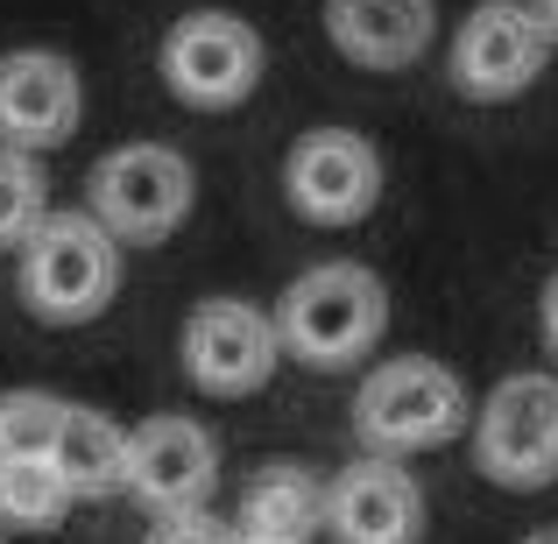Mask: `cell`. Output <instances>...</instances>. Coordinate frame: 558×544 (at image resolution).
<instances>
[{
    "mask_svg": "<svg viewBox=\"0 0 558 544\" xmlns=\"http://www.w3.org/2000/svg\"><path fill=\"white\" fill-rule=\"evenodd\" d=\"M474 460L495 488H545L558 474V382L551 375H509L481 403Z\"/></svg>",
    "mask_w": 558,
    "mask_h": 544,
    "instance_id": "4",
    "label": "cell"
},
{
    "mask_svg": "<svg viewBox=\"0 0 558 544\" xmlns=\"http://www.w3.org/2000/svg\"><path fill=\"white\" fill-rule=\"evenodd\" d=\"M537 22H545V36L558 43V0H537Z\"/></svg>",
    "mask_w": 558,
    "mask_h": 544,
    "instance_id": "21",
    "label": "cell"
},
{
    "mask_svg": "<svg viewBox=\"0 0 558 544\" xmlns=\"http://www.w3.org/2000/svg\"><path fill=\"white\" fill-rule=\"evenodd\" d=\"M64 509H71V488H64L50 452H14V460H0V523L50 531Z\"/></svg>",
    "mask_w": 558,
    "mask_h": 544,
    "instance_id": "16",
    "label": "cell"
},
{
    "mask_svg": "<svg viewBox=\"0 0 558 544\" xmlns=\"http://www.w3.org/2000/svg\"><path fill=\"white\" fill-rule=\"evenodd\" d=\"M163 78L184 107H241L247 93L262 85V36L241 22V14H184L178 28L163 36Z\"/></svg>",
    "mask_w": 558,
    "mask_h": 544,
    "instance_id": "6",
    "label": "cell"
},
{
    "mask_svg": "<svg viewBox=\"0 0 558 544\" xmlns=\"http://www.w3.org/2000/svg\"><path fill=\"white\" fill-rule=\"evenodd\" d=\"M537 326H545V347L558 354V276L545 283V304H537Z\"/></svg>",
    "mask_w": 558,
    "mask_h": 544,
    "instance_id": "20",
    "label": "cell"
},
{
    "mask_svg": "<svg viewBox=\"0 0 558 544\" xmlns=\"http://www.w3.org/2000/svg\"><path fill=\"white\" fill-rule=\"evenodd\" d=\"M149 544H227V531H219L213 517H198V509H184V517H163V523H156Z\"/></svg>",
    "mask_w": 558,
    "mask_h": 544,
    "instance_id": "19",
    "label": "cell"
},
{
    "mask_svg": "<svg viewBox=\"0 0 558 544\" xmlns=\"http://www.w3.org/2000/svg\"><path fill=\"white\" fill-rule=\"evenodd\" d=\"M227 544H276V537H255V531H233Z\"/></svg>",
    "mask_w": 558,
    "mask_h": 544,
    "instance_id": "22",
    "label": "cell"
},
{
    "mask_svg": "<svg viewBox=\"0 0 558 544\" xmlns=\"http://www.w3.org/2000/svg\"><path fill=\"white\" fill-rule=\"evenodd\" d=\"M283 191L312 227H354L381 198V156L361 135H347V128H318V135H304L290 149Z\"/></svg>",
    "mask_w": 558,
    "mask_h": 544,
    "instance_id": "9",
    "label": "cell"
},
{
    "mask_svg": "<svg viewBox=\"0 0 558 544\" xmlns=\"http://www.w3.org/2000/svg\"><path fill=\"white\" fill-rule=\"evenodd\" d=\"M326 36L368 71H403L432 50V0H326Z\"/></svg>",
    "mask_w": 558,
    "mask_h": 544,
    "instance_id": "13",
    "label": "cell"
},
{
    "mask_svg": "<svg viewBox=\"0 0 558 544\" xmlns=\"http://www.w3.org/2000/svg\"><path fill=\"white\" fill-rule=\"evenodd\" d=\"M57 474H64L71 503H99L128 481V432L107 418V410H85L64 403V424H57V446H50Z\"/></svg>",
    "mask_w": 558,
    "mask_h": 544,
    "instance_id": "14",
    "label": "cell"
},
{
    "mask_svg": "<svg viewBox=\"0 0 558 544\" xmlns=\"http://www.w3.org/2000/svg\"><path fill=\"white\" fill-rule=\"evenodd\" d=\"M121 290V241L99 213H43L22 233V298L43 326H85Z\"/></svg>",
    "mask_w": 558,
    "mask_h": 544,
    "instance_id": "1",
    "label": "cell"
},
{
    "mask_svg": "<svg viewBox=\"0 0 558 544\" xmlns=\"http://www.w3.org/2000/svg\"><path fill=\"white\" fill-rule=\"evenodd\" d=\"M326 531L340 544H417L424 531V495L417 481L396 467V452L340 467L326 488Z\"/></svg>",
    "mask_w": 558,
    "mask_h": 544,
    "instance_id": "11",
    "label": "cell"
},
{
    "mask_svg": "<svg viewBox=\"0 0 558 544\" xmlns=\"http://www.w3.org/2000/svg\"><path fill=\"white\" fill-rule=\"evenodd\" d=\"M466 424V389L438 361H381L354 396V432L368 452H424Z\"/></svg>",
    "mask_w": 558,
    "mask_h": 544,
    "instance_id": "3",
    "label": "cell"
},
{
    "mask_svg": "<svg viewBox=\"0 0 558 544\" xmlns=\"http://www.w3.org/2000/svg\"><path fill=\"white\" fill-rule=\"evenodd\" d=\"M517 544H558V531H531V537H517Z\"/></svg>",
    "mask_w": 558,
    "mask_h": 544,
    "instance_id": "23",
    "label": "cell"
},
{
    "mask_svg": "<svg viewBox=\"0 0 558 544\" xmlns=\"http://www.w3.org/2000/svg\"><path fill=\"white\" fill-rule=\"evenodd\" d=\"M36 219H43V170H36V149H14V142H0V247L22 241Z\"/></svg>",
    "mask_w": 558,
    "mask_h": 544,
    "instance_id": "18",
    "label": "cell"
},
{
    "mask_svg": "<svg viewBox=\"0 0 558 544\" xmlns=\"http://www.w3.org/2000/svg\"><path fill=\"white\" fill-rule=\"evenodd\" d=\"M389 326V298H381V276L361 262H318L276 304V340L312 367H347L361 361Z\"/></svg>",
    "mask_w": 558,
    "mask_h": 544,
    "instance_id": "2",
    "label": "cell"
},
{
    "mask_svg": "<svg viewBox=\"0 0 558 544\" xmlns=\"http://www.w3.org/2000/svg\"><path fill=\"white\" fill-rule=\"evenodd\" d=\"M85 113L78 93V64L57 50H14L0 57V142L14 149H57L71 142Z\"/></svg>",
    "mask_w": 558,
    "mask_h": 544,
    "instance_id": "12",
    "label": "cell"
},
{
    "mask_svg": "<svg viewBox=\"0 0 558 544\" xmlns=\"http://www.w3.org/2000/svg\"><path fill=\"white\" fill-rule=\"evenodd\" d=\"M57 424H64V396L8 389L0 396V460H14V452H50Z\"/></svg>",
    "mask_w": 558,
    "mask_h": 544,
    "instance_id": "17",
    "label": "cell"
},
{
    "mask_svg": "<svg viewBox=\"0 0 558 544\" xmlns=\"http://www.w3.org/2000/svg\"><path fill=\"white\" fill-rule=\"evenodd\" d=\"M219 481V446L205 438V424L191 418H149L128 432V481L149 517H184V509H205Z\"/></svg>",
    "mask_w": 558,
    "mask_h": 544,
    "instance_id": "10",
    "label": "cell"
},
{
    "mask_svg": "<svg viewBox=\"0 0 558 544\" xmlns=\"http://www.w3.org/2000/svg\"><path fill=\"white\" fill-rule=\"evenodd\" d=\"M545 22L523 0H481L452 36V85L466 99H517L523 85L545 71Z\"/></svg>",
    "mask_w": 558,
    "mask_h": 544,
    "instance_id": "7",
    "label": "cell"
},
{
    "mask_svg": "<svg viewBox=\"0 0 558 544\" xmlns=\"http://www.w3.org/2000/svg\"><path fill=\"white\" fill-rule=\"evenodd\" d=\"M318 523H326V488H318L312 467L276 460V467H262V474L247 481V495H241V531L276 537V544H304Z\"/></svg>",
    "mask_w": 558,
    "mask_h": 544,
    "instance_id": "15",
    "label": "cell"
},
{
    "mask_svg": "<svg viewBox=\"0 0 558 544\" xmlns=\"http://www.w3.org/2000/svg\"><path fill=\"white\" fill-rule=\"evenodd\" d=\"M276 354H283L276 318H262L255 304H241V298H205L198 312L184 318V375H191V389H205V396L262 389Z\"/></svg>",
    "mask_w": 558,
    "mask_h": 544,
    "instance_id": "8",
    "label": "cell"
},
{
    "mask_svg": "<svg viewBox=\"0 0 558 544\" xmlns=\"http://www.w3.org/2000/svg\"><path fill=\"white\" fill-rule=\"evenodd\" d=\"M198 178L163 142H128L93 170V213L113 227V241H163L191 219Z\"/></svg>",
    "mask_w": 558,
    "mask_h": 544,
    "instance_id": "5",
    "label": "cell"
}]
</instances>
